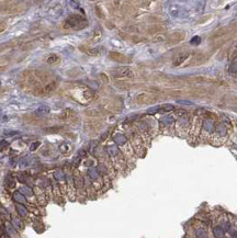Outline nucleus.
Returning a JSON list of instances; mask_svg holds the SVG:
<instances>
[{
  "label": "nucleus",
  "instance_id": "nucleus-1",
  "mask_svg": "<svg viewBox=\"0 0 237 238\" xmlns=\"http://www.w3.org/2000/svg\"><path fill=\"white\" fill-rule=\"evenodd\" d=\"M87 20L85 18L79 16V14H71L64 22L65 29H69V30H80L87 27Z\"/></svg>",
  "mask_w": 237,
  "mask_h": 238
},
{
  "label": "nucleus",
  "instance_id": "nucleus-2",
  "mask_svg": "<svg viewBox=\"0 0 237 238\" xmlns=\"http://www.w3.org/2000/svg\"><path fill=\"white\" fill-rule=\"evenodd\" d=\"M133 72L129 67H119L112 70V76L115 78H127L132 77Z\"/></svg>",
  "mask_w": 237,
  "mask_h": 238
},
{
  "label": "nucleus",
  "instance_id": "nucleus-3",
  "mask_svg": "<svg viewBox=\"0 0 237 238\" xmlns=\"http://www.w3.org/2000/svg\"><path fill=\"white\" fill-rule=\"evenodd\" d=\"M138 103H142V104H146V103H152V102H155L157 100V97L152 93H139L136 98Z\"/></svg>",
  "mask_w": 237,
  "mask_h": 238
},
{
  "label": "nucleus",
  "instance_id": "nucleus-4",
  "mask_svg": "<svg viewBox=\"0 0 237 238\" xmlns=\"http://www.w3.org/2000/svg\"><path fill=\"white\" fill-rule=\"evenodd\" d=\"M56 87H57L56 81H52V82H50V84H47V85H45L43 88H41L40 93H41V95H47V93H51V92H53L55 89H56Z\"/></svg>",
  "mask_w": 237,
  "mask_h": 238
},
{
  "label": "nucleus",
  "instance_id": "nucleus-5",
  "mask_svg": "<svg viewBox=\"0 0 237 238\" xmlns=\"http://www.w3.org/2000/svg\"><path fill=\"white\" fill-rule=\"evenodd\" d=\"M189 55L190 54L188 53V52H187V53H181V54H179L176 58H175V61H173V65H175V66H179V65H181L183 61H186L187 58L189 57Z\"/></svg>",
  "mask_w": 237,
  "mask_h": 238
},
{
  "label": "nucleus",
  "instance_id": "nucleus-6",
  "mask_svg": "<svg viewBox=\"0 0 237 238\" xmlns=\"http://www.w3.org/2000/svg\"><path fill=\"white\" fill-rule=\"evenodd\" d=\"M73 118H76V114H75V112L73 111V110L70 109H66L63 111V113H61V120H73Z\"/></svg>",
  "mask_w": 237,
  "mask_h": 238
},
{
  "label": "nucleus",
  "instance_id": "nucleus-7",
  "mask_svg": "<svg viewBox=\"0 0 237 238\" xmlns=\"http://www.w3.org/2000/svg\"><path fill=\"white\" fill-rule=\"evenodd\" d=\"M110 57H111L113 61H120V63L125 61V57H124L122 54H120V53H110Z\"/></svg>",
  "mask_w": 237,
  "mask_h": 238
},
{
  "label": "nucleus",
  "instance_id": "nucleus-8",
  "mask_svg": "<svg viewBox=\"0 0 237 238\" xmlns=\"http://www.w3.org/2000/svg\"><path fill=\"white\" fill-rule=\"evenodd\" d=\"M61 61V58H59V56L56 54H51L50 56L47 57V63L50 65H55L57 64L58 61Z\"/></svg>",
  "mask_w": 237,
  "mask_h": 238
},
{
  "label": "nucleus",
  "instance_id": "nucleus-9",
  "mask_svg": "<svg viewBox=\"0 0 237 238\" xmlns=\"http://www.w3.org/2000/svg\"><path fill=\"white\" fill-rule=\"evenodd\" d=\"M50 106H40L39 109H37V112L41 113V114H47V113H50Z\"/></svg>",
  "mask_w": 237,
  "mask_h": 238
},
{
  "label": "nucleus",
  "instance_id": "nucleus-10",
  "mask_svg": "<svg viewBox=\"0 0 237 238\" xmlns=\"http://www.w3.org/2000/svg\"><path fill=\"white\" fill-rule=\"evenodd\" d=\"M161 111H171V110H173V106H171V104H165V106H161L159 108Z\"/></svg>",
  "mask_w": 237,
  "mask_h": 238
},
{
  "label": "nucleus",
  "instance_id": "nucleus-11",
  "mask_svg": "<svg viewBox=\"0 0 237 238\" xmlns=\"http://www.w3.org/2000/svg\"><path fill=\"white\" fill-rule=\"evenodd\" d=\"M230 72H232V74H236L237 72V63L232 64V66H230Z\"/></svg>",
  "mask_w": 237,
  "mask_h": 238
},
{
  "label": "nucleus",
  "instance_id": "nucleus-12",
  "mask_svg": "<svg viewBox=\"0 0 237 238\" xmlns=\"http://www.w3.org/2000/svg\"><path fill=\"white\" fill-rule=\"evenodd\" d=\"M6 27H7L6 23H4V22H2V21H0V33H1V32H4V31L6 30Z\"/></svg>",
  "mask_w": 237,
  "mask_h": 238
},
{
  "label": "nucleus",
  "instance_id": "nucleus-13",
  "mask_svg": "<svg viewBox=\"0 0 237 238\" xmlns=\"http://www.w3.org/2000/svg\"><path fill=\"white\" fill-rule=\"evenodd\" d=\"M191 43H192V44H199V43H200V38H199V36L193 38L192 41H191Z\"/></svg>",
  "mask_w": 237,
  "mask_h": 238
},
{
  "label": "nucleus",
  "instance_id": "nucleus-14",
  "mask_svg": "<svg viewBox=\"0 0 237 238\" xmlns=\"http://www.w3.org/2000/svg\"><path fill=\"white\" fill-rule=\"evenodd\" d=\"M89 55H98L99 54V50H97V48H95V50H91V51L88 52Z\"/></svg>",
  "mask_w": 237,
  "mask_h": 238
},
{
  "label": "nucleus",
  "instance_id": "nucleus-15",
  "mask_svg": "<svg viewBox=\"0 0 237 238\" xmlns=\"http://www.w3.org/2000/svg\"><path fill=\"white\" fill-rule=\"evenodd\" d=\"M39 142H36V143H34V144H32V146H31V150H35L36 149V147L39 146Z\"/></svg>",
  "mask_w": 237,
  "mask_h": 238
},
{
  "label": "nucleus",
  "instance_id": "nucleus-16",
  "mask_svg": "<svg viewBox=\"0 0 237 238\" xmlns=\"http://www.w3.org/2000/svg\"><path fill=\"white\" fill-rule=\"evenodd\" d=\"M8 182H14V181H12V179H8ZM9 188H12L14 187V183H10L9 186H8Z\"/></svg>",
  "mask_w": 237,
  "mask_h": 238
}]
</instances>
